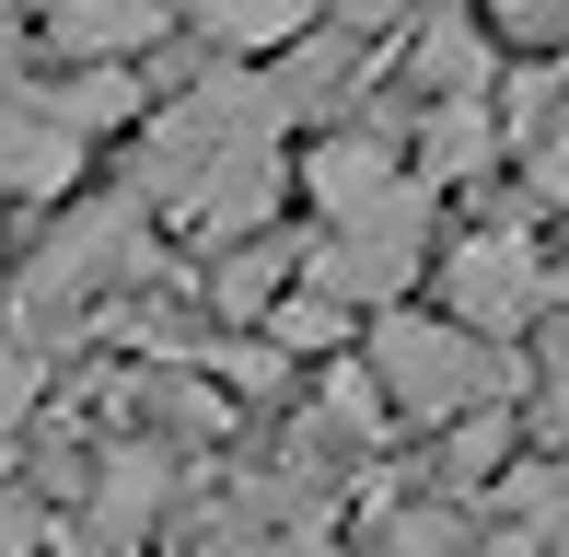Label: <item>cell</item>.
Listing matches in <instances>:
<instances>
[{"label": "cell", "mask_w": 569, "mask_h": 557, "mask_svg": "<svg viewBox=\"0 0 569 557\" xmlns=\"http://www.w3.org/2000/svg\"><path fill=\"white\" fill-rule=\"evenodd\" d=\"M477 23H500V36H523V47H569V0H465Z\"/></svg>", "instance_id": "obj_20"}, {"label": "cell", "mask_w": 569, "mask_h": 557, "mask_svg": "<svg viewBox=\"0 0 569 557\" xmlns=\"http://www.w3.org/2000/svg\"><path fill=\"white\" fill-rule=\"evenodd\" d=\"M360 372H372L383 418H430V429H453V418H477V407H511V384H523L511 348L465 337L453 314H372Z\"/></svg>", "instance_id": "obj_4"}, {"label": "cell", "mask_w": 569, "mask_h": 557, "mask_svg": "<svg viewBox=\"0 0 569 557\" xmlns=\"http://www.w3.org/2000/svg\"><path fill=\"white\" fill-rule=\"evenodd\" d=\"M210 361L232 372V395H244V407H279V395H291V361H279L268 337H232V348H210Z\"/></svg>", "instance_id": "obj_19"}, {"label": "cell", "mask_w": 569, "mask_h": 557, "mask_svg": "<svg viewBox=\"0 0 569 557\" xmlns=\"http://www.w3.org/2000/svg\"><path fill=\"white\" fill-rule=\"evenodd\" d=\"M360 70H372L360 23H338V12H326L315 36H291V47H279V70H256V82H268V105L302 129V117H338V105H349V82H360Z\"/></svg>", "instance_id": "obj_7"}, {"label": "cell", "mask_w": 569, "mask_h": 557, "mask_svg": "<svg viewBox=\"0 0 569 557\" xmlns=\"http://www.w3.org/2000/svg\"><path fill=\"white\" fill-rule=\"evenodd\" d=\"M163 36H174L163 0H47V47L70 70H140Z\"/></svg>", "instance_id": "obj_6"}, {"label": "cell", "mask_w": 569, "mask_h": 557, "mask_svg": "<svg viewBox=\"0 0 569 557\" xmlns=\"http://www.w3.org/2000/svg\"><path fill=\"white\" fill-rule=\"evenodd\" d=\"M442 476H453V488H500V476H511V407L453 418L442 429Z\"/></svg>", "instance_id": "obj_16"}, {"label": "cell", "mask_w": 569, "mask_h": 557, "mask_svg": "<svg viewBox=\"0 0 569 557\" xmlns=\"http://www.w3.org/2000/svg\"><path fill=\"white\" fill-rule=\"evenodd\" d=\"M430 210H442V198H430L419 174H383V186H360L349 210H315L326 233L302 244L291 291L338 302V314H396V291L430 267Z\"/></svg>", "instance_id": "obj_3"}, {"label": "cell", "mask_w": 569, "mask_h": 557, "mask_svg": "<svg viewBox=\"0 0 569 557\" xmlns=\"http://www.w3.org/2000/svg\"><path fill=\"white\" fill-rule=\"evenodd\" d=\"M163 244H151V210L140 198H82V210L59 221V233L36 244V256H23V278H12V325H0V337L12 348H70V337H93V325L117 314L128 291H163Z\"/></svg>", "instance_id": "obj_2"}, {"label": "cell", "mask_w": 569, "mask_h": 557, "mask_svg": "<svg viewBox=\"0 0 569 557\" xmlns=\"http://www.w3.org/2000/svg\"><path fill=\"white\" fill-rule=\"evenodd\" d=\"M477 557H569V453H535L500 476V523L477 535Z\"/></svg>", "instance_id": "obj_10"}, {"label": "cell", "mask_w": 569, "mask_h": 557, "mask_svg": "<svg viewBox=\"0 0 569 557\" xmlns=\"http://www.w3.org/2000/svg\"><path fill=\"white\" fill-rule=\"evenodd\" d=\"M232 557H338V546H326V535H244Z\"/></svg>", "instance_id": "obj_23"}, {"label": "cell", "mask_w": 569, "mask_h": 557, "mask_svg": "<svg viewBox=\"0 0 569 557\" xmlns=\"http://www.w3.org/2000/svg\"><path fill=\"white\" fill-rule=\"evenodd\" d=\"M36 105L93 151L106 129H140V70H59V82H36Z\"/></svg>", "instance_id": "obj_14"}, {"label": "cell", "mask_w": 569, "mask_h": 557, "mask_svg": "<svg viewBox=\"0 0 569 557\" xmlns=\"http://www.w3.org/2000/svg\"><path fill=\"white\" fill-rule=\"evenodd\" d=\"M523 407H535V429H547V453H569V314H558V325H535Z\"/></svg>", "instance_id": "obj_18"}, {"label": "cell", "mask_w": 569, "mask_h": 557, "mask_svg": "<svg viewBox=\"0 0 569 557\" xmlns=\"http://www.w3.org/2000/svg\"><path fill=\"white\" fill-rule=\"evenodd\" d=\"M279 140H291V117L268 105V82L232 70V59H210L198 82H174L163 117H151L128 198H140L151 221H174L198 256H232V244L279 233V198H291Z\"/></svg>", "instance_id": "obj_1"}, {"label": "cell", "mask_w": 569, "mask_h": 557, "mask_svg": "<svg viewBox=\"0 0 569 557\" xmlns=\"http://www.w3.org/2000/svg\"><path fill=\"white\" fill-rule=\"evenodd\" d=\"M360 557H477V523H465L453 499H372Z\"/></svg>", "instance_id": "obj_13"}, {"label": "cell", "mask_w": 569, "mask_h": 557, "mask_svg": "<svg viewBox=\"0 0 569 557\" xmlns=\"http://www.w3.org/2000/svg\"><path fill=\"white\" fill-rule=\"evenodd\" d=\"M500 163V105H419V129H407V174H419L430 198L442 186H477V174Z\"/></svg>", "instance_id": "obj_12"}, {"label": "cell", "mask_w": 569, "mask_h": 557, "mask_svg": "<svg viewBox=\"0 0 569 557\" xmlns=\"http://www.w3.org/2000/svg\"><path fill=\"white\" fill-rule=\"evenodd\" d=\"M163 12L187 23L210 59H232V70H244V59H279L291 36H315L338 0H163Z\"/></svg>", "instance_id": "obj_9"}, {"label": "cell", "mask_w": 569, "mask_h": 557, "mask_svg": "<svg viewBox=\"0 0 569 557\" xmlns=\"http://www.w3.org/2000/svg\"><path fill=\"white\" fill-rule=\"evenodd\" d=\"M12 59H23V23H12V0H0V93H12Z\"/></svg>", "instance_id": "obj_24"}, {"label": "cell", "mask_w": 569, "mask_h": 557, "mask_svg": "<svg viewBox=\"0 0 569 557\" xmlns=\"http://www.w3.org/2000/svg\"><path fill=\"white\" fill-rule=\"evenodd\" d=\"M256 337H268L279 361H326V348L349 337V314H338V302H315V291H279V302H268V325H256Z\"/></svg>", "instance_id": "obj_17"}, {"label": "cell", "mask_w": 569, "mask_h": 557, "mask_svg": "<svg viewBox=\"0 0 569 557\" xmlns=\"http://www.w3.org/2000/svg\"><path fill=\"white\" fill-rule=\"evenodd\" d=\"M407 93H419V105H477L488 93V23L465 12V0H430V12L407 23Z\"/></svg>", "instance_id": "obj_8"}, {"label": "cell", "mask_w": 569, "mask_h": 557, "mask_svg": "<svg viewBox=\"0 0 569 557\" xmlns=\"http://www.w3.org/2000/svg\"><path fill=\"white\" fill-rule=\"evenodd\" d=\"M442 314L465 337L511 348L535 314H547V244L523 233V221H477V233L442 244Z\"/></svg>", "instance_id": "obj_5"}, {"label": "cell", "mask_w": 569, "mask_h": 557, "mask_svg": "<svg viewBox=\"0 0 569 557\" xmlns=\"http://www.w3.org/2000/svg\"><path fill=\"white\" fill-rule=\"evenodd\" d=\"M36 348H12V337H0V442H12V429H23V407H36Z\"/></svg>", "instance_id": "obj_22"}, {"label": "cell", "mask_w": 569, "mask_h": 557, "mask_svg": "<svg viewBox=\"0 0 569 557\" xmlns=\"http://www.w3.org/2000/svg\"><path fill=\"white\" fill-rule=\"evenodd\" d=\"M523 186H535V210H569V117L523 140Z\"/></svg>", "instance_id": "obj_21"}, {"label": "cell", "mask_w": 569, "mask_h": 557, "mask_svg": "<svg viewBox=\"0 0 569 557\" xmlns=\"http://www.w3.org/2000/svg\"><path fill=\"white\" fill-rule=\"evenodd\" d=\"M291 278H302V256H291L279 233H256V244H232V256L210 267V314H221V325H268V302L291 291Z\"/></svg>", "instance_id": "obj_15"}, {"label": "cell", "mask_w": 569, "mask_h": 557, "mask_svg": "<svg viewBox=\"0 0 569 557\" xmlns=\"http://www.w3.org/2000/svg\"><path fill=\"white\" fill-rule=\"evenodd\" d=\"M59 186H82V140L36 105V82H12L0 93V198H59Z\"/></svg>", "instance_id": "obj_11"}]
</instances>
